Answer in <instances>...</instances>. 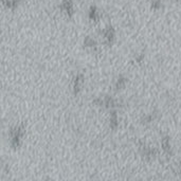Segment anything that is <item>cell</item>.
I'll return each mask as SVG.
<instances>
[{
    "label": "cell",
    "instance_id": "obj_2",
    "mask_svg": "<svg viewBox=\"0 0 181 181\" xmlns=\"http://www.w3.org/2000/svg\"><path fill=\"white\" fill-rule=\"evenodd\" d=\"M83 74L79 73L76 75V76L74 77V82H73V92L74 94L76 95L77 93L81 91V87H82V84H83Z\"/></svg>",
    "mask_w": 181,
    "mask_h": 181
},
{
    "label": "cell",
    "instance_id": "obj_5",
    "mask_svg": "<svg viewBox=\"0 0 181 181\" xmlns=\"http://www.w3.org/2000/svg\"><path fill=\"white\" fill-rule=\"evenodd\" d=\"M105 37H106V39H107V41H108V44H111L112 43V40H114V31H110V30H108L107 33L105 34Z\"/></svg>",
    "mask_w": 181,
    "mask_h": 181
},
{
    "label": "cell",
    "instance_id": "obj_4",
    "mask_svg": "<svg viewBox=\"0 0 181 181\" xmlns=\"http://www.w3.org/2000/svg\"><path fill=\"white\" fill-rule=\"evenodd\" d=\"M117 116L116 112H112L111 114H110V127L112 129H116L117 127V125H119V123H117Z\"/></svg>",
    "mask_w": 181,
    "mask_h": 181
},
{
    "label": "cell",
    "instance_id": "obj_6",
    "mask_svg": "<svg viewBox=\"0 0 181 181\" xmlns=\"http://www.w3.org/2000/svg\"><path fill=\"white\" fill-rule=\"evenodd\" d=\"M94 44H95V43L91 38H89V37L85 40V46L86 47H94Z\"/></svg>",
    "mask_w": 181,
    "mask_h": 181
},
{
    "label": "cell",
    "instance_id": "obj_3",
    "mask_svg": "<svg viewBox=\"0 0 181 181\" xmlns=\"http://www.w3.org/2000/svg\"><path fill=\"white\" fill-rule=\"evenodd\" d=\"M126 83H127V79L124 76H120L117 77V82H116V89L117 90H120V89H123L125 87Z\"/></svg>",
    "mask_w": 181,
    "mask_h": 181
},
{
    "label": "cell",
    "instance_id": "obj_1",
    "mask_svg": "<svg viewBox=\"0 0 181 181\" xmlns=\"http://www.w3.org/2000/svg\"><path fill=\"white\" fill-rule=\"evenodd\" d=\"M25 128L23 125L15 126L10 130V139H11V146L14 149L19 148L20 144H21L22 138L25 136Z\"/></svg>",
    "mask_w": 181,
    "mask_h": 181
}]
</instances>
